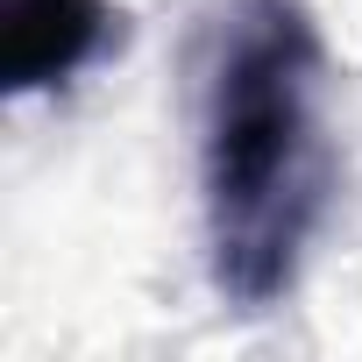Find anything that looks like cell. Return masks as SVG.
Segmentation results:
<instances>
[{"label": "cell", "mask_w": 362, "mask_h": 362, "mask_svg": "<svg viewBox=\"0 0 362 362\" xmlns=\"http://www.w3.org/2000/svg\"><path fill=\"white\" fill-rule=\"evenodd\" d=\"M320 29L298 0H235L206 86V242L235 305L291 291L327 214V149L313 121Z\"/></svg>", "instance_id": "1"}, {"label": "cell", "mask_w": 362, "mask_h": 362, "mask_svg": "<svg viewBox=\"0 0 362 362\" xmlns=\"http://www.w3.org/2000/svg\"><path fill=\"white\" fill-rule=\"evenodd\" d=\"M114 36L107 0H0V86L50 93L78 78Z\"/></svg>", "instance_id": "2"}]
</instances>
